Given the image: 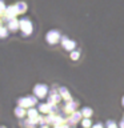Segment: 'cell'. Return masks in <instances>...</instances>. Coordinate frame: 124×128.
<instances>
[{"label":"cell","mask_w":124,"mask_h":128,"mask_svg":"<svg viewBox=\"0 0 124 128\" xmlns=\"http://www.w3.org/2000/svg\"><path fill=\"white\" fill-rule=\"evenodd\" d=\"M59 94L62 95V98H64L66 100H68V102L71 100V95H70V92H68V90H67L66 87H60V90H59Z\"/></svg>","instance_id":"ba28073f"},{"label":"cell","mask_w":124,"mask_h":128,"mask_svg":"<svg viewBox=\"0 0 124 128\" xmlns=\"http://www.w3.org/2000/svg\"><path fill=\"white\" fill-rule=\"evenodd\" d=\"M6 10H7V6L6 3H4V0H0V15H4L6 14Z\"/></svg>","instance_id":"5bb4252c"},{"label":"cell","mask_w":124,"mask_h":128,"mask_svg":"<svg viewBox=\"0 0 124 128\" xmlns=\"http://www.w3.org/2000/svg\"><path fill=\"white\" fill-rule=\"evenodd\" d=\"M34 94H35L36 98L43 99L44 96L48 94V87L46 86V84H36L35 88H34Z\"/></svg>","instance_id":"277c9868"},{"label":"cell","mask_w":124,"mask_h":128,"mask_svg":"<svg viewBox=\"0 0 124 128\" xmlns=\"http://www.w3.org/2000/svg\"><path fill=\"white\" fill-rule=\"evenodd\" d=\"M8 34H10V31H8V28L7 26H0V39H4V38H7Z\"/></svg>","instance_id":"9c48e42d"},{"label":"cell","mask_w":124,"mask_h":128,"mask_svg":"<svg viewBox=\"0 0 124 128\" xmlns=\"http://www.w3.org/2000/svg\"><path fill=\"white\" fill-rule=\"evenodd\" d=\"M19 30L22 32L23 36H31L32 32H34V24L28 18H23L20 19V24H19Z\"/></svg>","instance_id":"6da1fadb"},{"label":"cell","mask_w":124,"mask_h":128,"mask_svg":"<svg viewBox=\"0 0 124 128\" xmlns=\"http://www.w3.org/2000/svg\"><path fill=\"white\" fill-rule=\"evenodd\" d=\"M3 22H4V20H3V16L0 15V26H2V24H3Z\"/></svg>","instance_id":"ac0fdd59"},{"label":"cell","mask_w":124,"mask_h":128,"mask_svg":"<svg viewBox=\"0 0 124 128\" xmlns=\"http://www.w3.org/2000/svg\"><path fill=\"white\" fill-rule=\"evenodd\" d=\"M82 126L84 128H90L91 127V119L90 118H86L84 120H82Z\"/></svg>","instance_id":"9a60e30c"},{"label":"cell","mask_w":124,"mask_h":128,"mask_svg":"<svg viewBox=\"0 0 124 128\" xmlns=\"http://www.w3.org/2000/svg\"><path fill=\"white\" fill-rule=\"evenodd\" d=\"M122 103H123V106H124V96H123V100H122Z\"/></svg>","instance_id":"ffe728a7"},{"label":"cell","mask_w":124,"mask_h":128,"mask_svg":"<svg viewBox=\"0 0 124 128\" xmlns=\"http://www.w3.org/2000/svg\"><path fill=\"white\" fill-rule=\"evenodd\" d=\"M107 128H118V127H116V123L115 122L108 120V122H107Z\"/></svg>","instance_id":"2e32d148"},{"label":"cell","mask_w":124,"mask_h":128,"mask_svg":"<svg viewBox=\"0 0 124 128\" xmlns=\"http://www.w3.org/2000/svg\"><path fill=\"white\" fill-rule=\"evenodd\" d=\"M15 7H16V10H18V14H19V15L26 14V11L28 10L27 3L23 2V0H20V2H16V3H15Z\"/></svg>","instance_id":"52a82bcc"},{"label":"cell","mask_w":124,"mask_h":128,"mask_svg":"<svg viewBox=\"0 0 124 128\" xmlns=\"http://www.w3.org/2000/svg\"><path fill=\"white\" fill-rule=\"evenodd\" d=\"M62 34H60L59 30H50L46 34V42L50 44V46H55L58 44L60 40H62Z\"/></svg>","instance_id":"7a4b0ae2"},{"label":"cell","mask_w":124,"mask_h":128,"mask_svg":"<svg viewBox=\"0 0 124 128\" xmlns=\"http://www.w3.org/2000/svg\"><path fill=\"white\" fill-rule=\"evenodd\" d=\"M60 44H62L63 50H66L67 52H71L76 48V42L75 40L70 39L68 36H62V40H60Z\"/></svg>","instance_id":"3957f363"},{"label":"cell","mask_w":124,"mask_h":128,"mask_svg":"<svg viewBox=\"0 0 124 128\" xmlns=\"http://www.w3.org/2000/svg\"><path fill=\"white\" fill-rule=\"evenodd\" d=\"M92 128H103V126H102L100 123H98V124H95V126L92 127Z\"/></svg>","instance_id":"e0dca14e"},{"label":"cell","mask_w":124,"mask_h":128,"mask_svg":"<svg viewBox=\"0 0 124 128\" xmlns=\"http://www.w3.org/2000/svg\"><path fill=\"white\" fill-rule=\"evenodd\" d=\"M15 115L18 116V118H23V116L26 115V110H24L23 107H18L15 110Z\"/></svg>","instance_id":"7c38bea8"},{"label":"cell","mask_w":124,"mask_h":128,"mask_svg":"<svg viewBox=\"0 0 124 128\" xmlns=\"http://www.w3.org/2000/svg\"><path fill=\"white\" fill-rule=\"evenodd\" d=\"M82 115L84 116V118H91V116H92V110H91V108H88V107L83 108V110H82Z\"/></svg>","instance_id":"4fadbf2b"},{"label":"cell","mask_w":124,"mask_h":128,"mask_svg":"<svg viewBox=\"0 0 124 128\" xmlns=\"http://www.w3.org/2000/svg\"><path fill=\"white\" fill-rule=\"evenodd\" d=\"M7 28L10 32H16L19 30V24H20V20H18V18H14V19H10L7 20Z\"/></svg>","instance_id":"8992f818"},{"label":"cell","mask_w":124,"mask_h":128,"mask_svg":"<svg viewBox=\"0 0 124 128\" xmlns=\"http://www.w3.org/2000/svg\"><path fill=\"white\" fill-rule=\"evenodd\" d=\"M40 128H48L47 126H42V127H40Z\"/></svg>","instance_id":"d6986e66"},{"label":"cell","mask_w":124,"mask_h":128,"mask_svg":"<svg viewBox=\"0 0 124 128\" xmlns=\"http://www.w3.org/2000/svg\"><path fill=\"white\" fill-rule=\"evenodd\" d=\"M36 102H38V98H35V96H27V98L19 99V106L23 108H27V107H31L34 104H36Z\"/></svg>","instance_id":"5b68a950"},{"label":"cell","mask_w":124,"mask_h":128,"mask_svg":"<svg viewBox=\"0 0 124 128\" xmlns=\"http://www.w3.org/2000/svg\"><path fill=\"white\" fill-rule=\"evenodd\" d=\"M70 58H71V60H74V62L79 60V58H80V51H79V50L71 51V52H70Z\"/></svg>","instance_id":"30bf717a"},{"label":"cell","mask_w":124,"mask_h":128,"mask_svg":"<svg viewBox=\"0 0 124 128\" xmlns=\"http://www.w3.org/2000/svg\"><path fill=\"white\" fill-rule=\"evenodd\" d=\"M76 106H78V103H76V102H70V103L66 106V111H67V112H75Z\"/></svg>","instance_id":"8fae6325"},{"label":"cell","mask_w":124,"mask_h":128,"mask_svg":"<svg viewBox=\"0 0 124 128\" xmlns=\"http://www.w3.org/2000/svg\"><path fill=\"white\" fill-rule=\"evenodd\" d=\"M0 128H3V127H0Z\"/></svg>","instance_id":"44dd1931"}]
</instances>
